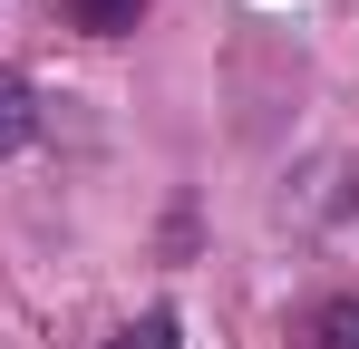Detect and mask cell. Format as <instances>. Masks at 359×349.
<instances>
[{
    "label": "cell",
    "mask_w": 359,
    "mask_h": 349,
    "mask_svg": "<svg viewBox=\"0 0 359 349\" xmlns=\"http://www.w3.org/2000/svg\"><path fill=\"white\" fill-rule=\"evenodd\" d=\"M29 126H39V107H29V78H20V68H0V156H10Z\"/></svg>",
    "instance_id": "1"
},
{
    "label": "cell",
    "mask_w": 359,
    "mask_h": 349,
    "mask_svg": "<svg viewBox=\"0 0 359 349\" xmlns=\"http://www.w3.org/2000/svg\"><path fill=\"white\" fill-rule=\"evenodd\" d=\"M117 349H175V310H146L136 330H117Z\"/></svg>",
    "instance_id": "4"
},
{
    "label": "cell",
    "mask_w": 359,
    "mask_h": 349,
    "mask_svg": "<svg viewBox=\"0 0 359 349\" xmlns=\"http://www.w3.org/2000/svg\"><path fill=\"white\" fill-rule=\"evenodd\" d=\"M311 349H359V301H330L311 320Z\"/></svg>",
    "instance_id": "3"
},
{
    "label": "cell",
    "mask_w": 359,
    "mask_h": 349,
    "mask_svg": "<svg viewBox=\"0 0 359 349\" xmlns=\"http://www.w3.org/2000/svg\"><path fill=\"white\" fill-rule=\"evenodd\" d=\"M136 10H146V0H68V20H78L88 39H117V29H136Z\"/></svg>",
    "instance_id": "2"
}]
</instances>
